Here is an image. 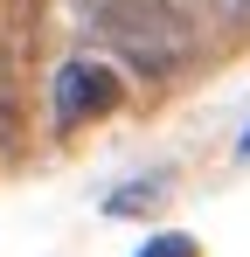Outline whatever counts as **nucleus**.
I'll return each mask as SVG.
<instances>
[{"instance_id": "nucleus-5", "label": "nucleus", "mask_w": 250, "mask_h": 257, "mask_svg": "<svg viewBox=\"0 0 250 257\" xmlns=\"http://www.w3.org/2000/svg\"><path fill=\"white\" fill-rule=\"evenodd\" d=\"M222 14H236V21H250V0H215Z\"/></svg>"}, {"instance_id": "nucleus-2", "label": "nucleus", "mask_w": 250, "mask_h": 257, "mask_svg": "<svg viewBox=\"0 0 250 257\" xmlns=\"http://www.w3.org/2000/svg\"><path fill=\"white\" fill-rule=\"evenodd\" d=\"M125 104V84L111 63H97V56H70L63 70H56V118L63 125H83V118H104V111H118Z\"/></svg>"}, {"instance_id": "nucleus-4", "label": "nucleus", "mask_w": 250, "mask_h": 257, "mask_svg": "<svg viewBox=\"0 0 250 257\" xmlns=\"http://www.w3.org/2000/svg\"><path fill=\"white\" fill-rule=\"evenodd\" d=\"M0 146H14V90H7V63H0Z\"/></svg>"}, {"instance_id": "nucleus-6", "label": "nucleus", "mask_w": 250, "mask_h": 257, "mask_svg": "<svg viewBox=\"0 0 250 257\" xmlns=\"http://www.w3.org/2000/svg\"><path fill=\"white\" fill-rule=\"evenodd\" d=\"M243 153H250V132H243Z\"/></svg>"}, {"instance_id": "nucleus-3", "label": "nucleus", "mask_w": 250, "mask_h": 257, "mask_svg": "<svg viewBox=\"0 0 250 257\" xmlns=\"http://www.w3.org/2000/svg\"><path fill=\"white\" fill-rule=\"evenodd\" d=\"M139 257H202V250H195L188 236H146V250H139Z\"/></svg>"}, {"instance_id": "nucleus-1", "label": "nucleus", "mask_w": 250, "mask_h": 257, "mask_svg": "<svg viewBox=\"0 0 250 257\" xmlns=\"http://www.w3.org/2000/svg\"><path fill=\"white\" fill-rule=\"evenodd\" d=\"M77 21L104 56L132 63L139 77H174L195 56V28L167 0H77Z\"/></svg>"}]
</instances>
